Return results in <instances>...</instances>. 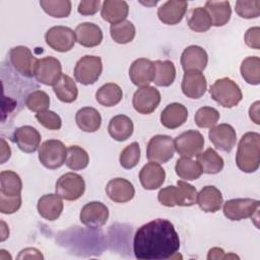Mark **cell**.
<instances>
[{"instance_id":"obj_32","label":"cell","mask_w":260,"mask_h":260,"mask_svg":"<svg viewBox=\"0 0 260 260\" xmlns=\"http://www.w3.org/2000/svg\"><path fill=\"white\" fill-rule=\"evenodd\" d=\"M53 90L59 101L63 103H73L78 95V88L75 81L67 74H62L53 85Z\"/></svg>"},{"instance_id":"obj_23","label":"cell","mask_w":260,"mask_h":260,"mask_svg":"<svg viewBox=\"0 0 260 260\" xmlns=\"http://www.w3.org/2000/svg\"><path fill=\"white\" fill-rule=\"evenodd\" d=\"M166 172L162 167L154 161H149L139 172V180L145 190L158 189L165 182Z\"/></svg>"},{"instance_id":"obj_10","label":"cell","mask_w":260,"mask_h":260,"mask_svg":"<svg viewBox=\"0 0 260 260\" xmlns=\"http://www.w3.org/2000/svg\"><path fill=\"white\" fill-rule=\"evenodd\" d=\"M9 60L19 74L24 77H32L36 73V68L39 59H37L31 51L25 46H16L9 51Z\"/></svg>"},{"instance_id":"obj_11","label":"cell","mask_w":260,"mask_h":260,"mask_svg":"<svg viewBox=\"0 0 260 260\" xmlns=\"http://www.w3.org/2000/svg\"><path fill=\"white\" fill-rule=\"evenodd\" d=\"M175 150L183 157L197 156L204 146V137L197 130H188L174 139Z\"/></svg>"},{"instance_id":"obj_48","label":"cell","mask_w":260,"mask_h":260,"mask_svg":"<svg viewBox=\"0 0 260 260\" xmlns=\"http://www.w3.org/2000/svg\"><path fill=\"white\" fill-rule=\"evenodd\" d=\"M21 206V195L6 196L0 195V211L4 214H12Z\"/></svg>"},{"instance_id":"obj_44","label":"cell","mask_w":260,"mask_h":260,"mask_svg":"<svg viewBox=\"0 0 260 260\" xmlns=\"http://www.w3.org/2000/svg\"><path fill=\"white\" fill-rule=\"evenodd\" d=\"M25 106L28 110L36 113L47 111L50 106V96L44 90H35L26 96Z\"/></svg>"},{"instance_id":"obj_21","label":"cell","mask_w":260,"mask_h":260,"mask_svg":"<svg viewBox=\"0 0 260 260\" xmlns=\"http://www.w3.org/2000/svg\"><path fill=\"white\" fill-rule=\"evenodd\" d=\"M188 2L179 0H170L162 3L157 9L159 20L168 25H175L182 21L187 11Z\"/></svg>"},{"instance_id":"obj_51","label":"cell","mask_w":260,"mask_h":260,"mask_svg":"<svg viewBox=\"0 0 260 260\" xmlns=\"http://www.w3.org/2000/svg\"><path fill=\"white\" fill-rule=\"evenodd\" d=\"M225 258H239L237 255L234 254H225L224 251L221 248L218 247H213L208 251V255H207V259H225Z\"/></svg>"},{"instance_id":"obj_42","label":"cell","mask_w":260,"mask_h":260,"mask_svg":"<svg viewBox=\"0 0 260 260\" xmlns=\"http://www.w3.org/2000/svg\"><path fill=\"white\" fill-rule=\"evenodd\" d=\"M40 5L47 14L55 18L68 17L71 12L69 0H41Z\"/></svg>"},{"instance_id":"obj_25","label":"cell","mask_w":260,"mask_h":260,"mask_svg":"<svg viewBox=\"0 0 260 260\" xmlns=\"http://www.w3.org/2000/svg\"><path fill=\"white\" fill-rule=\"evenodd\" d=\"M63 201L58 194H45L37 204L39 214L47 220H56L63 211Z\"/></svg>"},{"instance_id":"obj_13","label":"cell","mask_w":260,"mask_h":260,"mask_svg":"<svg viewBox=\"0 0 260 260\" xmlns=\"http://www.w3.org/2000/svg\"><path fill=\"white\" fill-rule=\"evenodd\" d=\"M160 103V93L154 86L139 87L133 94L132 105L136 112L148 115L154 112Z\"/></svg>"},{"instance_id":"obj_3","label":"cell","mask_w":260,"mask_h":260,"mask_svg":"<svg viewBox=\"0 0 260 260\" xmlns=\"http://www.w3.org/2000/svg\"><path fill=\"white\" fill-rule=\"evenodd\" d=\"M157 199L167 207L192 206L197 200V191L194 186L184 180H179L177 186H168L159 190Z\"/></svg>"},{"instance_id":"obj_22","label":"cell","mask_w":260,"mask_h":260,"mask_svg":"<svg viewBox=\"0 0 260 260\" xmlns=\"http://www.w3.org/2000/svg\"><path fill=\"white\" fill-rule=\"evenodd\" d=\"M106 193L112 201L116 203H125L133 199L135 189L130 181L124 178H115L108 182Z\"/></svg>"},{"instance_id":"obj_9","label":"cell","mask_w":260,"mask_h":260,"mask_svg":"<svg viewBox=\"0 0 260 260\" xmlns=\"http://www.w3.org/2000/svg\"><path fill=\"white\" fill-rule=\"evenodd\" d=\"M175 152L174 140L169 135L157 134L150 138L146 147V157L157 164L168 162Z\"/></svg>"},{"instance_id":"obj_19","label":"cell","mask_w":260,"mask_h":260,"mask_svg":"<svg viewBox=\"0 0 260 260\" xmlns=\"http://www.w3.org/2000/svg\"><path fill=\"white\" fill-rule=\"evenodd\" d=\"M41 138L40 132L29 125L16 128L13 133V141L21 151L26 153H32L40 147Z\"/></svg>"},{"instance_id":"obj_46","label":"cell","mask_w":260,"mask_h":260,"mask_svg":"<svg viewBox=\"0 0 260 260\" xmlns=\"http://www.w3.org/2000/svg\"><path fill=\"white\" fill-rule=\"evenodd\" d=\"M236 13L246 19L257 18L260 15L259 0H238L235 5Z\"/></svg>"},{"instance_id":"obj_41","label":"cell","mask_w":260,"mask_h":260,"mask_svg":"<svg viewBox=\"0 0 260 260\" xmlns=\"http://www.w3.org/2000/svg\"><path fill=\"white\" fill-rule=\"evenodd\" d=\"M89 156L85 149L78 145H71L67 148L65 164L72 171H80L88 166Z\"/></svg>"},{"instance_id":"obj_36","label":"cell","mask_w":260,"mask_h":260,"mask_svg":"<svg viewBox=\"0 0 260 260\" xmlns=\"http://www.w3.org/2000/svg\"><path fill=\"white\" fill-rule=\"evenodd\" d=\"M187 24L195 32H204L211 27L212 21L205 8L196 7L189 11Z\"/></svg>"},{"instance_id":"obj_37","label":"cell","mask_w":260,"mask_h":260,"mask_svg":"<svg viewBox=\"0 0 260 260\" xmlns=\"http://www.w3.org/2000/svg\"><path fill=\"white\" fill-rule=\"evenodd\" d=\"M175 171L177 176L184 181H194L202 175L201 168L197 160H193L190 157L182 156L179 158L176 161Z\"/></svg>"},{"instance_id":"obj_39","label":"cell","mask_w":260,"mask_h":260,"mask_svg":"<svg viewBox=\"0 0 260 260\" xmlns=\"http://www.w3.org/2000/svg\"><path fill=\"white\" fill-rule=\"evenodd\" d=\"M110 34L116 43L124 45L133 41L136 29L131 21L125 19L123 21L111 24Z\"/></svg>"},{"instance_id":"obj_30","label":"cell","mask_w":260,"mask_h":260,"mask_svg":"<svg viewBox=\"0 0 260 260\" xmlns=\"http://www.w3.org/2000/svg\"><path fill=\"white\" fill-rule=\"evenodd\" d=\"M134 125L132 120L126 115H117L113 117L108 125L110 136L116 141H125L133 133Z\"/></svg>"},{"instance_id":"obj_24","label":"cell","mask_w":260,"mask_h":260,"mask_svg":"<svg viewBox=\"0 0 260 260\" xmlns=\"http://www.w3.org/2000/svg\"><path fill=\"white\" fill-rule=\"evenodd\" d=\"M188 118L187 108L179 103L168 105L160 113V123L168 129H176L181 127Z\"/></svg>"},{"instance_id":"obj_27","label":"cell","mask_w":260,"mask_h":260,"mask_svg":"<svg viewBox=\"0 0 260 260\" xmlns=\"http://www.w3.org/2000/svg\"><path fill=\"white\" fill-rule=\"evenodd\" d=\"M196 203L205 212H216L220 209L223 198L219 189L215 186H205L197 193Z\"/></svg>"},{"instance_id":"obj_31","label":"cell","mask_w":260,"mask_h":260,"mask_svg":"<svg viewBox=\"0 0 260 260\" xmlns=\"http://www.w3.org/2000/svg\"><path fill=\"white\" fill-rule=\"evenodd\" d=\"M204 8L208 12L214 26H222L231 19L232 8L229 1H207Z\"/></svg>"},{"instance_id":"obj_8","label":"cell","mask_w":260,"mask_h":260,"mask_svg":"<svg viewBox=\"0 0 260 260\" xmlns=\"http://www.w3.org/2000/svg\"><path fill=\"white\" fill-rule=\"evenodd\" d=\"M56 194L67 201H74L80 198L85 191L83 178L73 172L62 175L55 185Z\"/></svg>"},{"instance_id":"obj_6","label":"cell","mask_w":260,"mask_h":260,"mask_svg":"<svg viewBox=\"0 0 260 260\" xmlns=\"http://www.w3.org/2000/svg\"><path fill=\"white\" fill-rule=\"evenodd\" d=\"M260 202L252 198H234L223 203L222 211L230 220H242L258 215Z\"/></svg>"},{"instance_id":"obj_20","label":"cell","mask_w":260,"mask_h":260,"mask_svg":"<svg viewBox=\"0 0 260 260\" xmlns=\"http://www.w3.org/2000/svg\"><path fill=\"white\" fill-rule=\"evenodd\" d=\"M183 93L193 100H198L206 91L207 82L204 74L199 71H188L185 72L181 84Z\"/></svg>"},{"instance_id":"obj_35","label":"cell","mask_w":260,"mask_h":260,"mask_svg":"<svg viewBox=\"0 0 260 260\" xmlns=\"http://www.w3.org/2000/svg\"><path fill=\"white\" fill-rule=\"evenodd\" d=\"M155 67V74L153 82L157 86H170L176 78V68L170 60H156L153 62Z\"/></svg>"},{"instance_id":"obj_33","label":"cell","mask_w":260,"mask_h":260,"mask_svg":"<svg viewBox=\"0 0 260 260\" xmlns=\"http://www.w3.org/2000/svg\"><path fill=\"white\" fill-rule=\"evenodd\" d=\"M197 162L199 164L202 173L215 175L222 171L224 161L222 157L211 147L197 154Z\"/></svg>"},{"instance_id":"obj_47","label":"cell","mask_w":260,"mask_h":260,"mask_svg":"<svg viewBox=\"0 0 260 260\" xmlns=\"http://www.w3.org/2000/svg\"><path fill=\"white\" fill-rule=\"evenodd\" d=\"M36 119L43 127L49 130H59L62 127V120L60 116L50 110L37 113Z\"/></svg>"},{"instance_id":"obj_53","label":"cell","mask_w":260,"mask_h":260,"mask_svg":"<svg viewBox=\"0 0 260 260\" xmlns=\"http://www.w3.org/2000/svg\"><path fill=\"white\" fill-rule=\"evenodd\" d=\"M11 155V149L4 138H1V164H4L9 159Z\"/></svg>"},{"instance_id":"obj_15","label":"cell","mask_w":260,"mask_h":260,"mask_svg":"<svg viewBox=\"0 0 260 260\" xmlns=\"http://www.w3.org/2000/svg\"><path fill=\"white\" fill-rule=\"evenodd\" d=\"M62 75L61 62L52 56L39 59L35 76L37 80L45 85H54Z\"/></svg>"},{"instance_id":"obj_29","label":"cell","mask_w":260,"mask_h":260,"mask_svg":"<svg viewBox=\"0 0 260 260\" xmlns=\"http://www.w3.org/2000/svg\"><path fill=\"white\" fill-rule=\"evenodd\" d=\"M75 122L78 128L82 131L92 133L100 129L102 125V117L96 109L84 107L76 112Z\"/></svg>"},{"instance_id":"obj_14","label":"cell","mask_w":260,"mask_h":260,"mask_svg":"<svg viewBox=\"0 0 260 260\" xmlns=\"http://www.w3.org/2000/svg\"><path fill=\"white\" fill-rule=\"evenodd\" d=\"M109 218L108 207L100 201H91L86 203L80 211L79 219L82 224L90 229L103 226Z\"/></svg>"},{"instance_id":"obj_40","label":"cell","mask_w":260,"mask_h":260,"mask_svg":"<svg viewBox=\"0 0 260 260\" xmlns=\"http://www.w3.org/2000/svg\"><path fill=\"white\" fill-rule=\"evenodd\" d=\"M241 75L244 80L252 85L260 83V59L257 56H249L242 61Z\"/></svg>"},{"instance_id":"obj_16","label":"cell","mask_w":260,"mask_h":260,"mask_svg":"<svg viewBox=\"0 0 260 260\" xmlns=\"http://www.w3.org/2000/svg\"><path fill=\"white\" fill-rule=\"evenodd\" d=\"M208 137L217 149L224 152H230L237 142L236 130L232 125L226 123L211 127L208 132Z\"/></svg>"},{"instance_id":"obj_18","label":"cell","mask_w":260,"mask_h":260,"mask_svg":"<svg viewBox=\"0 0 260 260\" xmlns=\"http://www.w3.org/2000/svg\"><path fill=\"white\" fill-rule=\"evenodd\" d=\"M208 55L206 51L196 45L187 47L181 55V65L185 72L199 71L202 72L207 65Z\"/></svg>"},{"instance_id":"obj_26","label":"cell","mask_w":260,"mask_h":260,"mask_svg":"<svg viewBox=\"0 0 260 260\" xmlns=\"http://www.w3.org/2000/svg\"><path fill=\"white\" fill-rule=\"evenodd\" d=\"M76 42L83 47L92 48L99 46L103 41L101 27L92 22H82L74 30Z\"/></svg>"},{"instance_id":"obj_12","label":"cell","mask_w":260,"mask_h":260,"mask_svg":"<svg viewBox=\"0 0 260 260\" xmlns=\"http://www.w3.org/2000/svg\"><path fill=\"white\" fill-rule=\"evenodd\" d=\"M47 45L57 52L70 51L76 42L75 32L68 26L56 25L49 28L45 35Z\"/></svg>"},{"instance_id":"obj_50","label":"cell","mask_w":260,"mask_h":260,"mask_svg":"<svg viewBox=\"0 0 260 260\" xmlns=\"http://www.w3.org/2000/svg\"><path fill=\"white\" fill-rule=\"evenodd\" d=\"M244 41L248 47L255 49V50H259L260 49V28H259V26L250 27L245 34Z\"/></svg>"},{"instance_id":"obj_2","label":"cell","mask_w":260,"mask_h":260,"mask_svg":"<svg viewBox=\"0 0 260 260\" xmlns=\"http://www.w3.org/2000/svg\"><path fill=\"white\" fill-rule=\"evenodd\" d=\"M237 167L244 173H254L260 165V134L245 133L239 141L236 153Z\"/></svg>"},{"instance_id":"obj_17","label":"cell","mask_w":260,"mask_h":260,"mask_svg":"<svg viewBox=\"0 0 260 260\" xmlns=\"http://www.w3.org/2000/svg\"><path fill=\"white\" fill-rule=\"evenodd\" d=\"M155 67L152 61L146 58H139L133 61L129 68V77L133 84L139 87L147 86L153 82Z\"/></svg>"},{"instance_id":"obj_28","label":"cell","mask_w":260,"mask_h":260,"mask_svg":"<svg viewBox=\"0 0 260 260\" xmlns=\"http://www.w3.org/2000/svg\"><path fill=\"white\" fill-rule=\"evenodd\" d=\"M129 6L123 0H106L102 3L101 15L104 20L114 24L126 19Z\"/></svg>"},{"instance_id":"obj_52","label":"cell","mask_w":260,"mask_h":260,"mask_svg":"<svg viewBox=\"0 0 260 260\" xmlns=\"http://www.w3.org/2000/svg\"><path fill=\"white\" fill-rule=\"evenodd\" d=\"M259 101H256L254 104L251 105L249 109V116L250 119L257 125L260 124V118H259Z\"/></svg>"},{"instance_id":"obj_45","label":"cell","mask_w":260,"mask_h":260,"mask_svg":"<svg viewBox=\"0 0 260 260\" xmlns=\"http://www.w3.org/2000/svg\"><path fill=\"white\" fill-rule=\"evenodd\" d=\"M140 159V147L137 142H132L127 145L120 153L119 161L122 168L126 170L133 169L137 166Z\"/></svg>"},{"instance_id":"obj_38","label":"cell","mask_w":260,"mask_h":260,"mask_svg":"<svg viewBox=\"0 0 260 260\" xmlns=\"http://www.w3.org/2000/svg\"><path fill=\"white\" fill-rule=\"evenodd\" d=\"M0 194L6 196L20 195L22 182L20 177L13 171H2L0 173Z\"/></svg>"},{"instance_id":"obj_43","label":"cell","mask_w":260,"mask_h":260,"mask_svg":"<svg viewBox=\"0 0 260 260\" xmlns=\"http://www.w3.org/2000/svg\"><path fill=\"white\" fill-rule=\"evenodd\" d=\"M194 120L200 128H211L218 122L219 113L212 107H202L197 110Z\"/></svg>"},{"instance_id":"obj_5","label":"cell","mask_w":260,"mask_h":260,"mask_svg":"<svg viewBox=\"0 0 260 260\" xmlns=\"http://www.w3.org/2000/svg\"><path fill=\"white\" fill-rule=\"evenodd\" d=\"M67 148L64 143L57 139H49L42 143L39 147V160L49 169L56 170L65 164Z\"/></svg>"},{"instance_id":"obj_4","label":"cell","mask_w":260,"mask_h":260,"mask_svg":"<svg viewBox=\"0 0 260 260\" xmlns=\"http://www.w3.org/2000/svg\"><path fill=\"white\" fill-rule=\"evenodd\" d=\"M209 92L212 100L223 108L236 107L243 99L240 86L229 77L215 80L211 84Z\"/></svg>"},{"instance_id":"obj_1","label":"cell","mask_w":260,"mask_h":260,"mask_svg":"<svg viewBox=\"0 0 260 260\" xmlns=\"http://www.w3.org/2000/svg\"><path fill=\"white\" fill-rule=\"evenodd\" d=\"M179 249V235L174 224L165 218H156L141 225L134 235L133 252L138 259H174Z\"/></svg>"},{"instance_id":"obj_54","label":"cell","mask_w":260,"mask_h":260,"mask_svg":"<svg viewBox=\"0 0 260 260\" xmlns=\"http://www.w3.org/2000/svg\"><path fill=\"white\" fill-rule=\"evenodd\" d=\"M9 237V230L6 226V223L1 220V242L6 240Z\"/></svg>"},{"instance_id":"obj_34","label":"cell","mask_w":260,"mask_h":260,"mask_svg":"<svg viewBox=\"0 0 260 260\" xmlns=\"http://www.w3.org/2000/svg\"><path fill=\"white\" fill-rule=\"evenodd\" d=\"M122 98L121 87L113 82L102 85L95 92L96 102L104 107H114L122 101Z\"/></svg>"},{"instance_id":"obj_49","label":"cell","mask_w":260,"mask_h":260,"mask_svg":"<svg viewBox=\"0 0 260 260\" xmlns=\"http://www.w3.org/2000/svg\"><path fill=\"white\" fill-rule=\"evenodd\" d=\"M101 4L100 0H83L79 2L77 11L81 15H93L101 8Z\"/></svg>"},{"instance_id":"obj_7","label":"cell","mask_w":260,"mask_h":260,"mask_svg":"<svg viewBox=\"0 0 260 260\" xmlns=\"http://www.w3.org/2000/svg\"><path fill=\"white\" fill-rule=\"evenodd\" d=\"M102 72L103 63L99 56L85 55L76 62L74 67L75 80L83 85L93 84L98 81Z\"/></svg>"}]
</instances>
